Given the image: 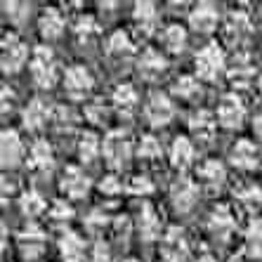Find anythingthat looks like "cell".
I'll use <instances>...</instances> for the list:
<instances>
[{
  "instance_id": "6da1fadb",
  "label": "cell",
  "mask_w": 262,
  "mask_h": 262,
  "mask_svg": "<svg viewBox=\"0 0 262 262\" xmlns=\"http://www.w3.org/2000/svg\"><path fill=\"white\" fill-rule=\"evenodd\" d=\"M31 73H33V80H36L40 88H45V90H50V88L57 83V61L48 45H38V48L33 50Z\"/></svg>"
},
{
  "instance_id": "7a4b0ae2",
  "label": "cell",
  "mask_w": 262,
  "mask_h": 262,
  "mask_svg": "<svg viewBox=\"0 0 262 262\" xmlns=\"http://www.w3.org/2000/svg\"><path fill=\"white\" fill-rule=\"evenodd\" d=\"M227 69L225 52L217 43H210L196 55V73L201 80H217L220 73Z\"/></svg>"
},
{
  "instance_id": "3957f363",
  "label": "cell",
  "mask_w": 262,
  "mask_h": 262,
  "mask_svg": "<svg viewBox=\"0 0 262 262\" xmlns=\"http://www.w3.org/2000/svg\"><path fill=\"white\" fill-rule=\"evenodd\" d=\"M104 159H106V163L111 165V168H123V165L128 163L130 159V142L128 137L121 133V130H114V133H109L106 137H104Z\"/></svg>"
},
{
  "instance_id": "277c9868",
  "label": "cell",
  "mask_w": 262,
  "mask_h": 262,
  "mask_svg": "<svg viewBox=\"0 0 262 262\" xmlns=\"http://www.w3.org/2000/svg\"><path fill=\"white\" fill-rule=\"evenodd\" d=\"M146 121L151 123L154 128H161V125H168L175 116V109H172V102L165 92H151L149 99H146L144 106Z\"/></svg>"
},
{
  "instance_id": "5b68a950",
  "label": "cell",
  "mask_w": 262,
  "mask_h": 262,
  "mask_svg": "<svg viewBox=\"0 0 262 262\" xmlns=\"http://www.w3.org/2000/svg\"><path fill=\"white\" fill-rule=\"evenodd\" d=\"M92 85H95V78H92V73L88 71L83 64H73V67L67 69V73H64V90H67L73 99H85L88 95H90Z\"/></svg>"
},
{
  "instance_id": "8992f818",
  "label": "cell",
  "mask_w": 262,
  "mask_h": 262,
  "mask_svg": "<svg viewBox=\"0 0 262 262\" xmlns=\"http://www.w3.org/2000/svg\"><path fill=\"white\" fill-rule=\"evenodd\" d=\"M29 59V48L14 33H7L3 40V69L5 73H17Z\"/></svg>"
},
{
  "instance_id": "52a82bcc",
  "label": "cell",
  "mask_w": 262,
  "mask_h": 262,
  "mask_svg": "<svg viewBox=\"0 0 262 262\" xmlns=\"http://www.w3.org/2000/svg\"><path fill=\"white\" fill-rule=\"evenodd\" d=\"M246 118V106L241 104V99L236 95H227L222 97L220 102V109H217V121L220 125L234 130V128H241V123Z\"/></svg>"
},
{
  "instance_id": "ba28073f",
  "label": "cell",
  "mask_w": 262,
  "mask_h": 262,
  "mask_svg": "<svg viewBox=\"0 0 262 262\" xmlns=\"http://www.w3.org/2000/svg\"><path fill=\"white\" fill-rule=\"evenodd\" d=\"M189 255V248H187V238L184 232L172 227L170 232L163 236V260L165 262H184Z\"/></svg>"
},
{
  "instance_id": "9c48e42d",
  "label": "cell",
  "mask_w": 262,
  "mask_h": 262,
  "mask_svg": "<svg viewBox=\"0 0 262 262\" xmlns=\"http://www.w3.org/2000/svg\"><path fill=\"white\" fill-rule=\"evenodd\" d=\"M196 196H199V189H196V184L191 182V180H187V177H180V180L170 187L172 206H175L180 213H187V210L194 208Z\"/></svg>"
},
{
  "instance_id": "30bf717a",
  "label": "cell",
  "mask_w": 262,
  "mask_h": 262,
  "mask_svg": "<svg viewBox=\"0 0 262 262\" xmlns=\"http://www.w3.org/2000/svg\"><path fill=\"white\" fill-rule=\"evenodd\" d=\"M61 191L71 199H83V196L90 191V180L80 168L76 165H69L64 170V177H61Z\"/></svg>"
},
{
  "instance_id": "8fae6325",
  "label": "cell",
  "mask_w": 262,
  "mask_h": 262,
  "mask_svg": "<svg viewBox=\"0 0 262 262\" xmlns=\"http://www.w3.org/2000/svg\"><path fill=\"white\" fill-rule=\"evenodd\" d=\"M0 156H3V168H17L19 165V161L24 156V146H21L17 130H3Z\"/></svg>"
},
{
  "instance_id": "7c38bea8",
  "label": "cell",
  "mask_w": 262,
  "mask_h": 262,
  "mask_svg": "<svg viewBox=\"0 0 262 262\" xmlns=\"http://www.w3.org/2000/svg\"><path fill=\"white\" fill-rule=\"evenodd\" d=\"M189 24L199 33H210L217 26V10L210 3H199L189 14Z\"/></svg>"
},
{
  "instance_id": "4fadbf2b",
  "label": "cell",
  "mask_w": 262,
  "mask_h": 262,
  "mask_svg": "<svg viewBox=\"0 0 262 262\" xmlns=\"http://www.w3.org/2000/svg\"><path fill=\"white\" fill-rule=\"evenodd\" d=\"M29 165L33 170H40V172L52 170V165H55V151H52L50 142H45V140L33 142V146H31V151H29Z\"/></svg>"
},
{
  "instance_id": "5bb4252c",
  "label": "cell",
  "mask_w": 262,
  "mask_h": 262,
  "mask_svg": "<svg viewBox=\"0 0 262 262\" xmlns=\"http://www.w3.org/2000/svg\"><path fill=\"white\" fill-rule=\"evenodd\" d=\"M137 71H140L142 78L156 80V78H161L165 71V59L161 57V52H156V50H144L140 61H137Z\"/></svg>"
},
{
  "instance_id": "9a60e30c",
  "label": "cell",
  "mask_w": 262,
  "mask_h": 262,
  "mask_svg": "<svg viewBox=\"0 0 262 262\" xmlns=\"http://www.w3.org/2000/svg\"><path fill=\"white\" fill-rule=\"evenodd\" d=\"M215 128H217V121H215V116L206 109L196 111L194 116L189 118V130H191V135H194L196 140H203V142L213 140Z\"/></svg>"
},
{
  "instance_id": "2e32d148",
  "label": "cell",
  "mask_w": 262,
  "mask_h": 262,
  "mask_svg": "<svg viewBox=\"0 0 262 262\" xmlns=\"http://www.w3.org/2000/svg\"><path fill=\"white\" fill-rule=\"evenodd\" d=\"M232 163L241 170H253L257 165V146L250 140H238L232 149Z\"/></svg>"
},
{
  "instance_id": "e0dca14e",
  "label": "cell",
  "mask_w": 262,
  "mask_h": 262,
  "mask_svg": "<svg viewBox=\"0 0 262 262\" xmlns=\"http://www.w3.org/2000/svg\"><path fill=\"white\" fill-rule=\"evenodd\" d=\"M19 244H21V250L26 253V257H38L43 253V246H45L43 229L36 225H29L24 232L19 234Z\"/></svg>"
},
{
  "instance_id": "ac0fdd59",
  "label": "cell",
  "mask_w": 262,
  "mask_h": 262,
  "mask_svg": "<svg viewBox=\"0 0 262 262\" xmlns=\"http://www.w3.org/2000/svg\"><path fill=\"white\" fill-rule=\"evenodd\" d=\"M250 31V19L246 12H232L227 17V24H225V38L229 43H241Z\"/></svg>"
},
{
  "instance_id": "d6986e66",
  "label": "cell",
  "mask_w": 262,
  "mask_h": 262,
  "mask_svg": "<svg viewBox=\"0 0 262 262\" xmlns=\"http://www.w3.org/2000/svg\"><path fill=\"white\" fill-rule=\"evenodd\" d=\"M38 29H40L43 38H48V40L59 38L61 31H64V17H61V12L59 10H55V7H48V10L43 12V17H40Z\"/></svg>"
},
{
  "instance_id": "ffe728a7",
  "label": "cell",
  "mask_w": 262,
  "mask_h": 262,
  "mask_svg": "<svg viewBox=\"0 0 262 262\" xmlns=\"http://www.w3.org/2000/svg\"><path fill=\"white\" fill-rule=\"evenodd\" d=\"M52 116V111L45 106V102H40V99H33V102L29 104L24 109V125L26 130H40L48 123V118Z\"/></svg>"
},
{
  "instance_id": "44dd1931",
  "label": "cell",
  "mask_w": 262,
  "mask_h": 262,
  "mask_svg": "<svg viewBox=\"0 0 262 262\" xmlns=\"http://www.w3.org/2000/svg\"><path fill=\"white\" fill-rule=\"evenodd\" d=\"M59 250H61V257L64 262H80L85 257V244H83V238L78 234H64L59 241Z\"/></svg>"
},
{
  "instance_id": "7402d4cb",
  "label": "cell",
  "mask_w": 262,
  "mask_h": 262,
  "mask_svg": "<svg viewBox=\"0 0 262 262\" xmlns=\"http://www.w3.org/2000/svg\"><path fill=\"white\" fill-rule=\"evenodd\" d=\"M135 24L140 26L144 33H154V29L159 26V10L154 3H137L135 5Z\"/></svg>"
},
{
  "instance_id": "603a6c76",
  "label": "cell",
  "mask_w": 262,
  "mask_h": 262,
  "mask_svg": "<svg viewBox=\"0 0 262 262\" xmlns=\"http://www.w3.org/2000/svg\"><path fill=\"white\" fill-rule=\"evenodd\" d=\"M140 234L146 241H154V238L161 236V215L156 213L154 206H144L140 215Z\"/></svg>"
},
{
  "instance_id": "cb8c5ba5",
  "label": "cell",
  "mask_w": 262,
  "mask_h": 262,
  "mask_svg": "<svg viewBox=\"0 0 262 262\" xmlns=\"http://www.w3.org/2000/svg\"><path fill=\"white\" fill-rule=\"evenodd\" d=\"M234 229V215L227 206H217L215 213L210 215V232L217 234L220 238H227Z\"/></svg>"
},
{
  "instance_id": "d4e9b609",
  "label": "cell",
  "mask_w": 262,
  "mask_h": 262,
  "mask_svg": "<svg viewBox=\"0 0 262 262\" xmlns=\"http://www.w3.org/2000/svg\"><path fill=\"white\" fill-rule=\"evenodd\" d=\"M229 78H232L234 85L238 88H246L250 83V78H253V64H250V57L248 55H236V59H234V64L229 67Z\"/></svg>"
},
{
  "instance_id": "484cf974",
  "label": "cell",
  "mask_w": 262,
  "mask_h": 262,
  "mask_svg": "<svg viewBox=\"0 0 262 262\" xmlns=\"http://www.w3.org/2000/svg\"><path fill=\"white\" fill-rule=\"evenodd\" d=\"M199 175H201V180L208 184V187H210V189H220V187H222V182H225L227 172H225V165L220 163V161L208 159L206 163L199 168Z\"/></svg>"
},
{
  "instance_id": "4316f807",
  "label": "cell",
  "mask_w": 262,
  "mask_h": 262,
  "mask_svg": "<svg viewBox=\"0 0 262 262\" xmlns=\"http://www.w3.org/2000/svg\"><path fill=\"white\" fill-rule=\"evenodd\" d=\"M170 161L175 168H187L194 161V144L187 137H177L170 146Z\"/></svg>"
},
{
  "instance_id": "83f0119b",
  "label": "cell",
  "mask_w": 262,
  "mask_h": 262,
  "mask_svg": "<svg viewBox=\"0 0 262 262\" xmlns=\"http://www.w3.org/2000/svg\"><path fill=\"white\" fill-rule=\"evenodd\" d=\"M161 40H163V45H165L168 52L177 55V52H182L184 45H187V31H184V26H180V24H168L163 29Z\"/></svg>"
},
{
  "instance_id": "f1b7e54d",
  "label": "cell",
  "mask_w": 262,
  "mask_h": 262,
  "mask_svg": "<svg viewBox=\"0 0 262 262\" xmlns=\"http://www.w3.org/2000/svg\"><path fill=\"white\" fill-rule=\"evenodd\" d=\"M106 52L111 57H118V59L133 55V40H130V36L125 31H114L109 36V43H106Z\"/></svg>"
},
{
  "instance_id": "f546056e",
  "label": "cell",
  "mask_w": 262,
  "mask_h": 262,
  "mask_svg": "<svg viewBox=\"0 0 262 262\" xmlns=\"http://www.w3.org/2000/svg\"><path fill=\"white\" fill-rule=\"evenodd\" d=\"M111 99H114V104H116L123 114H130L135 109V104H137V92H135V88L130 83H121L114 90V97Z\"/></svg>"
},
{
  "instance_id": "4dcf8cb0",
  "label": "cell",
  "mask_w": 262,
  "mask_h": 262,
  "mask_svg": "<svg viewBox=\"0 0 262 262\" xmlns=\"http://www.w3.org/2000/svg\"><path fill=\"white\" fill-rule=\"evenodd\" d=\"M236 199H238V203H241L246 210L255 213L257 208L262 206V189L260 187H255V184H246V187H241V189L236 191Z\"/></svg>"
},
{
  "instance_id": "1f68e13d",
  "label": "cell",
  "mask_w": 262,
  "mask_h": 262,
  "mask_svg": "<svg viewBox=\"0 0 262 262\" xmlns=\"http://www.w3.org/2000/svg\"><path fill=\"white\" fill-rule=\"evenodd\" d=\"M246 250L253 257H262V222L260 220L250 222L248 232H246Z\"/></svg>"
},
{
  "instance_id": "d6a6232c",
  "label": "cell",
  "mask_w": 262,
  "mask_h": 262,
  "mask_svg": "<svg viewBox=\"0 0 262 262\" xmlns=\"http://www.w3.org/2000/svg\"><path fill=\"white\" fill-rule=\"evenodd\" d=\"M99 140H97V135L95 133H85L83 137H80V144H78V154H80V159L85 161V163H92V161L99 156Z\"/></svg>"
},
{
  "instance_id": "836d02e7",
  "label": "cell",
  "mask_w": 262,
  "mask_h": 262,
  "mask_svg": "<svg viewBox=\"0 0 262 262\" xmlns=\"http://www.w3.org/2000/svg\"><path fill=\"white\" fill-rule=\"evenodd\" d=\"M137 154H140V159H144V161H154L163 154V149H161V142L156 140V137L144 135L140 140V146H137Z\"/></svg>"
},
{
  "instance_id": "e575fe53",
  "label": "cell",
  "mask_w": 262,
  "mask_h": 262,
  "mask_svg": "<svg viewBox=\"0 0 262 262\" xmlns=\"http://www.w3.org/2000/svg\"><path fill=\"white\" fill-rule=\"evenodd\" d=\"M43 210H45V201L36 194V191H26V194L21 196V213L24 215L36 217V215H40Z\"/></svg>"
},
{
  "instance_id": "d590c367",
  "label": "cell",
  "mask_w": 262,
  "mask_h": 262,
  "mask_svg": "<svg viewBox=\"0 0 262 262\" xmlns=\"http://www.w3.org/2000/svg\"><path fill=\"white\" fill-rule=\"evenodd\" d=\"M175 95H180V97H184V99H191V97H196L199 95V90H201V85H199V80L196 78H191V76H182V78H177V83H175Z\"/></svg>"
},
{
  "instance_id": "8d00e7d4",
  "label": "cell",
  "mask_w": 262,
  "mask_h": 262,
  "mask_svg": "<svg viewBox=\"0 0 262 262\" xmlns=\"http://www.w3.org/2000/svg\"><path fill=\"white\" fill-rule=\"evenodd\" d=\"M128 191L130 194H137V196H146V194H151L154 191V184L149 177L144 175H135L133 180L128 182Z\"/></svg>"
},
{
  "instance_id": "74e56055",
  "label": "cell",
  "mask_w": 262,
  "mask_h": 262,
  "mask_svg": "<svg viewBox=\"0 0 262 262\" xmlns=\"http://www.w3.org/2000/svg\"><path fill=\"white\" fill-rule=\"evenodd\" d=\"M50 215H52L55 222H69L73 217V208L67 201H55L52 208H50Z\"/></svg>"
},
{
  "instance_id": "f35d334b",
  "label": "cell",
  "mask_w": 262,
  "mask_h": 262,
  "mask_svg": "<svg viewBox=\"0 0 262 262\" xmlns=\"http://www.w3.org/2000/svg\"><path fill=\"white\" fill-rule=\"evenodd\" d=\"M85 118L90 123H95V125H102L104 121H106V109H104L102 102H92L85 106Z\"/></svg>"
},
{
  "instance_id": "ab89813d",
  "label": "cell",
  "mask_w": 262,
  "mask_h": 262,
  "mask_svg": "<svg viewBox=\"0 0 262 262\" xmlns=\"http://www.w3.org/2000/svg\"><path fill=\"white\" fill-rule=\"evenodd\" d=\"M95 31V19L90 17V14H80L78 19H76V33H78L80 38H88Z\"/></svg>"
},
{
  "instance_id": "60d3db41",
  "label": "cell",
  "mask_w": 262,
  "mask_h": 262,
  "mask_svg": "<svg viewBox=\"0 0 262 262\" xmlns=\"http://www.w3.org/2000/svg\"><path fill=\"white\" fill-rule=\"evenodd\" d=\"M99 191L106 194V196H114V194H118V191H123V184L118 182V177L109 175V177H104L102 182H99Z\"/></svg>"
},
{
  "instance_id": "b9f144b4",
  "label": "cell",
  "mask_w": 262,
  "mask_h": 262,
  "mask_svg": "<svg viewBox=\"0 0 262 262\" xmlns=\"http://www.w3.org/2000/svg\"><path fill=\"white\" fill-rule=\"evenodd\" d=\"M5 10H7V14L14 19H21L29 14V5H24V3H5Z\"/></svg>"
},
{
  "instance_id": "7bdbcfd3",
  "label": "cell",
  "mask_w": 262,
  "mask_h": 262,
  "mask_svg": "<svg viewBox=\"0 0 262 262\" xmlns=\"http://www.w3.org/2000/svg\"><path fill=\"white\" fill-rule=\"evenodd\" d=\"M90 262H111L106 246H104V244H97V246H95V253H92V260H90Z\"/></svg>"
},
{
  "instance_id": "ee69618b",
  "label": "cell",
  "mask_w": 262,
  "mask_h": 262,
  "mask_svg": "<svg viewBox=\"0 0 262 262\" xmlns=\"http://www.w3.org/2000/svg\"><path fill=\"white\" fill-rule=\"evenodd\" d=\"M104 225H106V215H102V213H92L90 217H88V227H90V229H95V232H97V229H102Z\"/></svg>"
},
{
  "instance_id": "f6af8a7d",
  "label": "cell",
  "mask_w": 262,
  "mask_h": 262,
  "mask_svg": "<svg viewBox=\"0 0 262 262\" xmlns=\"http://www.w3.org/2000/svg\"><path fill=\"white\" fill-rule=\"evenodd\" d=\"M116 232H118V234H121V232H123V234H128V232H130V220L125 217V215L116 220Z\"/></svg>"
},
{
  "instance_id": "bcb514c9",
  "label": "cell",
  "mask_w": 262,
  "mask_h": 262,
  "mask_svg": "<svg viewBox=\"0 0 262 262\" xmlns=\"http://www.w3.org/2000/svg\"><path fill=\"white\" fill-rule=\"evenodd\" d=\"M253 128H255V135L262 140V114H257V118H255V123H253Z\"/></svg>"
},
{
  "instance_id": "7dc6e473",
  "label": "cell",
  "mask_w": 262,
  "mask_h": 262,
  "mask_svg": "<svg viewBox=\"0 0 262 262\" xmlns=\"http://www.w3.org/2000/svg\"><path fill=\"white\" fill-rule=\"evenodd\" d=\"M196 262H215V260H213V257H210V255H201V257H199V260H196Z\"/></svg>"
},
{
  "instance_id": "c3c4849f",
  "label": "cell",
  "mask_w": 262,
  "mask_h": 262,
  "mask_svg": "<svg viewBox=\"0 0 262 262\" xmlns=\"http://www.w3.org/2000/svg\"><path fill=\"white\" fill-rule=\"evenodd\" d=\"M229 262H244V260H241V255H234V257H232V260H229Z\"/></svg>"
},
{
  "instance_id": "681fc988",
  "label": "cell",
  "mask_w": 262,
  "mask_h": 262,
  "mask_svg": "<svg viewBox=\"0 0 262 262\" xmlns=\"http://www.w3.org/2000/svg\"><path fill=\"white\" fill-rule=\"evenodd\" d=\"M260 90H262V76H260Z\"/></svg>"
},
{
  "instance_id": "f907efd6",
  "label": "cell",
  "mask_w": 262,
  "mask_h": 262,
  "mask_svg": "<svg viewBox=\"0 0 262 262\" xmlns=\"http://www.w3.org/2000/svg\"><path fill=\"white\" fill-rule=\"evenodd\" d=\"M125 262H137V260H125Z\"/></svg>"
}]
</instances>
